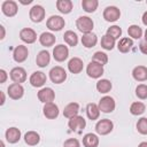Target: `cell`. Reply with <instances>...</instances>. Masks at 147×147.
Instances as JSON below:
<instances>
[{
    "mask_svg": "<svg viewBox=\"0 0 147 147\" xmlns=\"http://www.w3.org/2000/svg\"><path fill=\"white\" fill-rule=\"evenodd\" d=\"M76 26H77V29L80 32H83L85 34V33L92 32L93 26H94V23H93L92 18H90L88 16H79L76 20Z\"/></svg>",
    "mask_w": 147,
    "mask_h": 147,
    "instance_id": "cell-1",
    "label": "cell"
},
{
    "mask_svg": "<svg viewBox=\"0 0 147 147\" xmlns=\"http://www.w3.org/2000/svg\"><path fill=\"white\" fill-rule=\"evenodd\" d=\"M49 78L54 84H62L67 79V71L60 65L53 67L49 70Z\"/></svg>",
    "mask_w": 147,
    "mask_h": 147,
    "instance_id": "cell-2",
    "label": "cell"
},
{
    "mask_svg": "<svg viewBox=\"0 0 147 147\" xmlns=\"http://www.w3.org/2000/svg\"><path fill=\"white\" fill-rule=\"evenodd\" d=\"M64 25H65L64 18L59 15H52L46 22V26L51 31H60L64 28Z\"/></svg>",
    "mask_w": 147,
    "mask_h": 147,
    "instance_id": "cell-3",
    "label": "cell"
},
{
    "mask_svg": "<svg viewBox=\"0 0 147 147\" xmlns=\"http://www.w3.org/2000/svg\"><path fill=\"white\" fill-rule=\"evenodd\" d=\"M113 129H114V124L108 118L100 119L95 124V131H96L98 134H101V136H106V134L110 133L113 131Z\"/></svg>",
    "mask_w": 147,
    "mask_h": 147,
    "instance_id": "cell-4",
    "label": "cell"
},
{
    "mask_svg": "<svg viewBox=\"0 0 147 147\" xmlns=\"http://www.w3.org/2000/svg\"><path fill=\"white\" fill-rule=\"evenodd\" d=\"M103 71H105L103 65H101L94 61H91L86 67V74L91 78H100L103 75Z\"/></svg>",
    "mask_w": 147,
    "mask_h": 147,
    "instance_id": "cell-5",
    "label": "cell"
},
{
    "mask_svg": "<svg viewBox=\"0 0 147 147\" xmlns=\"http://www.w3.org/2000/svg\"><path fill=\"white\" fill-rule=\"evenodd\" d=\"M98 106H99L100 111L108 114V113L114 111V109H115V107H116V103H115V100H114L111 96L106 95V96H103V98L100 99Z\"/></svg>",
    "mask_w": 147,
    "mask_h": 147,
    "instance_id": "cell-6",
    "label": "cell"
},
{
    "mask_svg": "<svg viewBox=\"0 0 147 147\" xmlns=\"http://www.w3.org/2000/svg\"><path fill=\"white\" fill-rule=\"evenodd\" d=\"M45 9L42 6L40 5H34L31 9H30V13H29V16H30V20L34 23H40L41 21H44L45 18Z\"/></svg>",
    "mask_w": 147,
    "mask_h": 147,
    "instance_id": "cell-7",
    "label": "cell"
},
{
    "mask_svg": "<svg viewBox=\"0 0 147 147\" xmlns=\"http://www.w3.org/2000/svg\"><path fill=\"white\" fill-rule=\"evenodd\" d=\"M68 126H69V129H70L71 131H74V132H79V131H82V130L86 126V121H85V118H84L83 116L77 115V116H75V117H72V118H69Z\"/></svg>",
    "mask_w": 147,
    "mask_h": 147,
    "instance_id": "cell-8",
    "label": "cell"
},
{
    "mask_svg": "<svg viewBox=\"0 0 147 147\" xmlns=\"http://www.w3.org/2000/svg\"><path fill=\"white\" fill-rule=\"evenodd\" d=\"M9 75H10V79L14 83L21 84V83H24L26 80V71L22 67H15V68H13L10 70Z\"/></svg>",
    "mask_w": 147,
    "mask_h": 147,
    "instance_id": "cell-9",
    "label": "cell"
},
{
    "mask_svg": "<svg viewBox=\"0 0 147 147\" xmlns=\"http://www.w3.org/2000/svg\"><path fill=\"white\" fill-rule=\"evenodd\" d=\"M28 55H29V49L24 45H18L13 51V57H14L15 62H17V63L24 62L28 59Z\"/></svg>",
    "mask_w": 147,
    "mask_h": 147,
    "instance_id": "cell-10",
    "label": "cell"
},
{
    "mask_svg": "<svg viewBox=\"0 0 147 147\" xmlns=\"http://www.w3.org/2000/svg\"><path fill=\"white\" fill-rule=\"evenodd\" d=\"M17 10H18V7H17V3L13 0H6L2 2L1 5V11L8 16V17H13L17 14Z\"/></svg>",
    "mask_w": 147,
    "mask_h": 147,
    "instance_id": "cell-11",
    "label": "cell"
},
{
    "mask_svg": "<svg viewBox=\"0 0 147 147\" xmlns=\"http://www.w3.org/2000/svg\"><path fill=\"white\" fill-rule=\"evenodd\" d=\"M121 17V10L116 6H108L103 10V18L107 22H115Z\"/></svg>",
    "mask_w": 147,
    "mask_h": 147,
    "instance_id": "cell-12",
    "label": "cell"
},
{
    "mask_svg": "<svg viewBox=\"0 0 147 147\" xmlns=\"http://www.w3.org/2000/svg\"><path fill=\"white\" fill-rule=\"evenodd\" d=\"M68 56H69V49H68L67 46L61 44V45H57V46L54 47V49H53V57H54L55 61L63 62V61H65L68 59Z\"/></svg>",
    "mask_w": 147,
    "mask_h": 147,
    "instance_id": "cell-13",
    "label": "cell"
},
{
    "mask_svg": "<svg viewBox=\"0 0 147 147\" xmlns=\"http://www.w3.org/2000/svg\"><path fill=\"white\" fill-rule=\"evenodd\" d=\"M7 93H8V95H9L10 99H13V100H18V99H21V98L23 96V94H24V88H23V86H22L21 84L13 83V84H10V85L8 86Z\"/></svg>",
    "mask_w": 147,
    "mask_h": 147,
    "instance_id": "cell-14",
    "label": "cell"
},
{
    "mask_svg": "<svg viewBox=\"0 0 147 147\" xmlns=\"http://www.w3.org/2000/svg\"><path fill=\"white\" fill-rule=\"evenodd\" d=\"M20 38L25 44H33L37 40V33L31 28H24L20 31Z\"/></svg>",
    "mask_w": 147,
    "mask_h": 147,
    "instance_id": "cell-15",
    "label": "cell"
},
{
    "mask_svg": "<svg viewBox=\"0 0 147 147\" xmlns=\"http://www.w3.org/2000/svg\"><path fill=\"white\" fill-rule=\"evenodd\" d=\"M46 80H47V77L41 71H34V72H32L31 76H30V79H29L30 84L33 87H41V86H44L45 83H46Z\"/></svg>",
    "mask_w": 147,
    "mask_h": 147,
    "instance_id": "cell-16",
    "label": "cell"
},
{
    "mask_svg": "<svg viewBox=\"0 0 147 147\" xmlns=\"http://www.w3.org/2000/svg\"><path fill=\"white\" fill-rule=\"evenodd\" d=\"M38 99L39 101L44 102V103H49L53 102L55 99V92L51 88V87H44L38 92Z\"/></svg>",
    "mask_w": 147,
    "mask_h": 147,
    "instance_id": "cell-17",
    "label": "cell"
},
{
    "mask_svg": "<svg viewBox=\"0 0 147 147\" xmlns=\"http://www.w3.org/2000/svg\"><path fill=\"white\" fill-rule=\"evenodd\" d=\"M42 111H44L45 117L48 118V119H54V118H56L59 116V107L54 102L45 103Z\"/></svg>",
    "mask_w": 147,
    "mask_h": 147,
    "instance_id": "cell-18",
    "label": "cell"
},
{
    "mask_svg": "<svg viewBox=\"0 0 147 147\" xmlns=\"http://www.w3.org/2000/svg\"><path fill=\"white\" fill-rule=\"evenodd\" d=\"M5 137H6V140L9 144H16L21 139V131H20V129L14 127V126L13 127H9V129L6 130Z\"/></svg>",
    "mask_w": 147,
    "mask_h": 147,
    "instance_id": "cell-19",
    "label": "cell"
},
{
    "mask_svg": "<svg viewBox=\"0 0 147 147\" xmlns=\"http://www.w3.org/2000/svg\"><path fill=\"white\" fill-rule=\"evenodd\" d=\"M83 67H84V63H83V60L79 59V57H72L69 60L68 62V69L71 74H79L82 70H83Z\"/></svg>",
    "mask_w": 147,
    "mask_h": 147,
    "instance_id": "cell-20",
    "label": "cell"
},
{
    "mask_svg": "<svg viewBox=\"0 0 147 147\" xmlns=\"http://www.w3.org/2000/svg\"><path fill=\"white\" fill-rule=\"evenodd\" d=\"M132 77L137 82H145L147 80V67L145 65H137L132 70Z\"/></svg>",
    "mask_w": 147,
    "mask_h": 147,
    "instance_id": "cell-21",
    "label": "cell"
},
{
    "mask_svg": "<svg viewBox=\"0 0 147 147\" xmlns=\"http://www.w3.org/2000/svg\"><path fill=\"white\" fill-rule=\"evenodd\" d=\"M78 113H79V105L77 102H70L63 109V116L67 118H72L77 116Z\"/></svg>",
    "mask_w": 147,
    "mask_h": 147,
    "instance_id": "cell-22",
    "label": "cell"
},
{
    "mask_svg": "<svg viewBox=\"0 0 147 147\" xmlns=\"http://www.w3.org/2000/svg\"><path fill=\"white\" fill-rule=\"evenodd\" d=\"M56 41L55 36L52 32H42L39 36V42L45 47H52Z\"/></svg>",
    "mask_w": 147,
    "mask_h": 147,
    "instance_id": "cell-23",
    "label": "cell"
},
{
    "mask_svg": "<svg viewBox=\"0 0 147 147\" xmlns=\"http://www.w3.org/2000/svg\"><path fill=\"white\" fill-rule=\"evenodd\" d=\"M96 42H98V37H96V34L93 33V32L85 33V34H83V37H82V44H83V46L86 47V48H92V47H94V46L96 45Z\"/></svg>",
    "mask_w": 147,
    "mask_h": 147,
    "instance_id": "cell-24",
    "label": "cell"
},
{
    "mask_svg": "<svg viewBox=\"0 0 147 147\" xmlns=\"http://www.w3.org/2000/svg\"><path fill=\"white\" fill-rule=\"evenodd\" d=\"M49 61H51V54H49L47 51H40V52L37 54L36 63H37L38 67L45 68L46 65L49 64Z\"/></svg>",
    "mask_w": 147,
    "mask_h": 147,
    "instance_id": "cell-25",
    "label": "cell"
},
{
    "mask_svg": "<svg viewBox=\"0 0 147 147\" xmlns=\"http://www.w3.org/2000/svg\"><path fill=\"white\" fill-rule=\"evenodd\" d=\"M86 115H87V117H88L91 121L98 119L99 116H100L99 106H98L96 103H93V102L87 103V106H86Z\"/></svg>",
    "mask_w": 147,
    "mask_h": 147,
    "instance_id": "cell-26",
    "label": "cell"
},
{
    "mask_svg": "<svg viewBox=\"0 0 147 147\" xmlns=\"http://www.w3.org/2000/svg\"><path fill=\"white\" fill-rule=\"evenodd\" d=\"M84 147H98L99 146V137L94 133H86L83 137Z\"/></svg>",
    "mask_w": 147,
    "mask_h": 147,
    "instance_id": "cell-27",
    "label": "cell"
},
{
    "mask_svg": "<svg viewBox=\"0 0 147 147\" xmlns=\"http://www.w3.org/2000/svg\"><path fill=\"white\" fill-rule=\"evenodd\" d=\"M132 46H133V40L131 38H129V37L122 38L118 41V44H117V48H118V51L121 53H127V52H130L131 48H132Z\"/></svg>",
    "mask_w": 147,
    "mask_h": 147,
    "instance_id": "cell-28",
    "label": "cell"
},
{
    "mask_svg": "<svg viewBox=\"0 0 147 147\" xmlns=\"http://www.w3.org/2000/svg\"><path fill=\"white\" fill-rule=\"evenodd\" d=\"M24 141L29 146H36L40 141V136L36 131H28L24 134Z\"/></svg>",
    "mask_w": 147,
    "mask_h": 147,
    "instance_id": "cell-29",
    "label": "cell"
},
{
    "mask_svg": "<svg viewBox=\"0 0 147 147\" xmlns=\"http://www.w3.org/2000/svg\"><path fill=\"white\" fill-rule=\"evenodd\" d=\"M56 8L62 14H69L72 10V1L70 0H57Z\"/></svg>",
    "mask_w": 147,
    "mask_h": 147,
    "instance_id": "cell-30",
    "label": "cell"
},
{
    "mask_svg": "<svg viewBox=\"0 0 147 147\" xmlns=\"http://www.w3.org/2000/svg\"><path fill=\"white\" fill-rule=\"evenodd\" d=\"M63 39H64V41H65L69 46H71V47H75V46H77V44H78V36H77L76 32H74V31H71V30H68V31L64 32Z\"/></svg>",
    "mask_w": 147,
    "mask_h": 147,
    "instance_id": "cell-31",
    "label": "cell"
},
{
    "mask_svg": "<svg viewBox=\"0 0 147 147\" xmlns=\"http://www.w3.org/2000/svg\"><path fill=\"white\" fill-rule=\"evenodd\" d=\"M111 87H113L111 82L108 80V79H100V80L96 82V90L100 93L106 94L111 90Z\"/></svg>",
    "mask_w": 147,
    "mask_h": 147,
    "instance_id": "cell-32",
    "label": "cell"
},
{
    "mask_svg": "<svg viewBox=\"0 0 147 147\" xmlns=\"http://www.w3.org/2000/svg\"><path fill=\"white\" fill-rule=\"evenodd\" d=\"M99 6L98 0H83L82 1V7L86 13H93L96 10Z\"/></svg>",
    "mask_w": 147,
    "mask_h": 147,
    "instance_id": "cell-33",
    "label": "cell"
},
{
    "mask_svg": "<svg viewBox=\"0 0 147 147\" xmlns=\"http://www.w3.org/2000/svg\"><path fill=\"white\" fill-rule=\"evenodd\" d=\"M145 110H146V107H145V105H144L142 102H140V101H136V102H133V103L130 106V113H131L132 115H134V116H138V115L144 114Z\"/></svg>",
    "mask_w": 147,
    "mask_h": 147,
    "instance_id": "cell-34",
    "label": "cell"
},
{
    "mask_svg": "<svg viewBox=\"0 0 147 147\" xmlns=\"http://www.w3.org/2000/svg\"><path fill=\"white\" fill-rule=\"evenodd\" d=\"M127 34L133 38V39H140L141 36H142V30L139 25H136V24H132L129 26L127 29Z\"/></svg>",
    "mask_w": 147,
    "mask_h": 147,
    "instance_id": "cell-35",
    "label": "cell"
},
{
    "mask_svg": "<svg viewBox=\"0 0 147 147\" xmlns=\"http://www.w3.org/2000/svg\"><path fill=\"white\" fill-rule=\"evenodd\" d=\"M101 47L105 48V49H107V51H111L115 47V39L111 38L108 34H105L101 38Z\"/></svg>",
    "mask_w": 147,
    "mask_h": 147,
    "instance_id": "cell-36",
    "label": "cell"
},
{
    "mask_svg": "<svg viewBox=\"0 0 147 147\" xmlns=\"http://www.w3.org/2000/svg\"><path fill=\"white\" fill-rule=\"evenodd\" d=\"M92 61H94V62H96V63H99L101 65H105L108 62V55L106 53H103V52H95L93 54Z\"/></svg>",
    "mask_w": 147,
    "mask_h": 147,
    "instance_id": "cell-37",
    "label": "cell"
},
{
    "mask_svg": "<svg viewBox=\"0 0 147 147\" xmlns=\"http://www.w3.org/2000/svg\"><path fill=\"white\" fill-rule=\"evenodd\" d=\"M106 34L110 36L111 38H114V39L116 40V39H118V38L122 36V29H121L118 25H111L110 28L107 29Z\"/></svg>",
    "mask_w": 147,
    "mask_h": 147,
    "instance_id": "cell-38",
    "label": "cell"
},
{
    "mask_svg": "<svg viewBox=\"0 0 147 147\" xmlns=\"http://www.w3.org/2000/svg\"><path fill=\"white\" fill-rule=\"evenodd\" d=\"M136 95L141 100L147 99V85H145V84L138 85L136 87Z\"/></svg>",
    "mask_w": 147,
    "mask_h": 147,
    "instance_id": "cell-39",
    "label": "cell"
},
{
    "mask_svg": "<svg viewBox=\"0 0 147 147\" xmlns=\"http://www.w3.org/2000/svg\"><path fill=\"white\" fill-rule=\"evenodd\" d=\"M137 130L140 134H147V118L141 117L137 123Z\"/></svg>",
    "mask_w": 147,
    "mask_h": 147,
    "instance_id": "cell-40",
    "label": "cell"
},
{
    "mask_svg": "<svg viewBox=\"0 0 147 147\" xmlns=\"http://www.w3.org/2000/svg\"><path fill=\"white\" fill-rule=\"evenodd\" d=\"M63 147H80V144L76 138H69L64 141Z\"/></svg>",
    "mask_w": 147,
    "mask_h": 147,
    "instance_id": "cell-41",
    "label": "cell"
},
{
    "mask_svg": "<svg viewBox=\"0 0 147 147\" xmlns=\"http://www.w3.org/2000/svg\"><path fill=\"white\" fill-rule=\"evenodd\" d=\"M139 49H140V52H141L142 54L147 55V40L140 41V44H139Z\"/></svg>",
    "mask_w": 147,
    "mask_h": 147,
    "instance_id": "cell-42",
    "label": "cell"
},
{
    "mask_svg": "<svg viewBox=\"0 0 147 147\" xmlns=\"http://www.w3.org/2000/svg\"><path fill=\"white\" fill-rule=\"evenodd\" d=\"M7 78H8V75H7V72H6L3 69H1V70H0V83H1V84L6 83Z\"/></svg>",
    "mask_w": 147,
    "mask_h": 147,
    "instance_id": "cell-43",
    "label": "cell"
},
{
    "mask_svg": "<svg viewBox=\"0 0 147 147\" xmlns=\"http://www.w3.org/2000/svg\"><path fill=\"white\" fill-rule=\"evenodd\" d=\"M141 20H142V23H144V24L147 26V10H146V11L142 14V18H141Z\"/></svg>",
    "mask_w": 147,
    "mask_h": 147,
    "instance_id": "cell-44",
    "label": "cell"
},
{
    "mask_svg": "<svg viewBox=\"0 0 147 147\" xmlns=\"http://www.w3.org/2000/svg\"><path fill=\"white\" fill-rule=\"evenodd\" d=\"M0 30H1V37H0V39H3V38H5V36H6L5 26H3V25H1V26H0Z\"/></svg>",
    "mask_w": 147,
    "mask_h": 147,
    "instance_id": "cell-45",
    "label": "cell"
},
{
    "mask_svg": "<svg viewBox=\"0 0 147 147\" xmlns=\"http://www.w3.org/2000/svg\"><path fill=\"white\" fill-rule=\"evenodd\" d=\"M0 94H1V101H0V105H3V103H5V101H6L5 93H3V92H0Z\"/></svg>",
    "mask_w": 147,
    "mask_h": 147,
    "instance_id": "cell-46",
    "label": "cell"
},
{
    "mask_svg": "<svg viewBox=\"0 0 147 147\" xmlns=\"http://www.w3.org/2000/svg\"><path fill=\"white\" fill-rule=\"evenodd\" d=\"M138 147H147V141H142L138 145Z\"/></svg>",
    "mask_w": 147,
    "mask_h": 147,
    "instance_id": "cell-47",
    "label": "cell"
},
{
    "mask_svg": "<svg viewBox=\"0 0 147 147\" xmlns=\"http://www.w3.org/2000/svg\"><path fill=\"white\" fill-rule=\"evenodd\" d=\"M145 40H147V29H146V31H145Z\"/></svg>",
    "mask_w": 147,
    "mask_h": 147,
    "instance_id": "cell-48",
    "label": "cell"
},
{
    "mask_svg": "<svg viewBox=\"0 0 147 147\" xmlns=\"http://www.w3.org/2000/svg\"><path fill=\"white\" fill-rule=\"evenodd\" d=\"M0 144H1V147H5V144H3V141H1Z\"/></svg>",
    "mask_w": 147,
    "mask_h": 147,
    "instance_id": "cell-49",
    "label": "cell"
},
{
    "mask_svg": "<svg viewBox=\"0 0 147 147\" xmlns=\"http://www.w3.org/2000/svg\"><path fill=\"white\" fill-rule=\"evenodd\" d=\"M146 3H147V1H146Z\"/></svg>",
    "mask_w": 147,
    "mask_h": 147,
    "instance_id": "cell-50",
    "label": "cell"
}]
</instances>
